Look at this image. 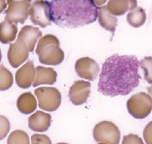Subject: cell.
Instances as JSON below:
<instances>
[{"label":"cell","mask_w":152,"mask_h":144,"mask_svg":"<svg viewBox=\"0 0 152 144\" xmlns=\"http://www.w3.org/2000/svg\"><path fill=\"white\" fill-rule=\"evenodd\" d=\"M140 61L134 55H113L105 60L99 75L98 90L103 95L125 96L138 87Z\"/></svg>","instance_id":"1"},{"label":"cell","mask_w":152,"mask_h":144,"mask_svg":"<svg viewBox=\"0 0 152 144\" xmlns=\"http://www.w3.org/2000/svg\"><path fill=\"white\" fill-rule=\"evenodd\" d=\"M52 22L58 26L75 29L94 23L98 8L93 0H50Z\"/></svg>","instance_id":"2"},{"label":"cell","mask_w":152,"mask_h":144,"mask_svg":"<svg viewBox=\"0 0 152 144\" xmlns=\"http://www.w3.org/2000/svg\"><path fill=\"white\" fill-rule=\"evenodd\" d=\"M39 60L44 65L57 66L64 60V52L60 48V41L53 35H46L38 41L36 49Z\"/></svg>","instance_id":"3"},{"label":"cell","mask_w":152,"mask_h":144,"mask_svg":"<svg viewBox=\"0 0 152 144\" xmlns=\"http://www.w3.org/2000/svg\"><path fill=\"white\" fill-rule=\"evenodd\" d=\"M127 110L134 118L147 117L152 111V97L145 92L134 94L127 101Z\"/></svg>","instance_id":"4"},{"label":"cell","mask_w":152,"mask_h":144,"mask_svg":"<svg viewBox=\"0 0 152 144\" xmlns=\"http://www.w3.org/2000/svg\"><path fill=\"white\" fill-rule=\"evenodd\" d=\"M93 135L98 143L118 144L120 141L119 129L109 121H103L95 125Z\"/></svg>","instance_id":"5"},{"label":"cell","mask_w":152,"mask_h":144,"mask_svg":"<svg viewBox=\"0 0 152 144\" xmlns=\"http://www.w3.org/2000/svg\"><path fill=\"white\" fill-rule=\"evenodd\" d=\"M39 107L47 111H55L61 105V95L54 87H41L35 91Z\"/></svg>","instance_id":"6"},{"label":"cell","mask_w":152,"mask_h":144,"mask_svg":"<svg viewBox=\"0 0 152 144\" xmlns=\"http://www.w3.org/2000/svg\"><path fill=\"white\" fill-rule=\"evenodd\" d=\"M32 0H7L5 20L13 23H24L29 16Z\"/></svg>","instance_id":"7"},{"label":"cell","mask_w":152,"mask_h":144,"mask_svg":"<svg viewBox=\"0 0 152 144\" xmlns=\"http://www.w3.org/2000/svg\"><path fill=\"white\" fill-rule=\"evenodd\" d=\"M31 22L42 28L51 24L52 18L50 14V5L47 0H36L31 4L29 9Z\"/></svg>","instance_id":"8"},{"label":"cell","mask_w":152,"mask_h":144,"mask_svg":"<svg viewBox=\"0 0 152 144\" xmlns=\"http://www.w3.org/2000/svg\"><path fill=\"white\" fill-rule=\"evenodd\" d=\"M29 52L27 44L21 40L18 39L15 42L11 43L8 50V60L10 66L14 68L20 67L28 60Z\"/></svg>","instance_id":"9"},{"label":"cell","mask_w":152,"mask_h":144,"mask_svg":"<svg viewBox=\"0 0 152 144\" xmlns=\"http://www.w3.org/2000/svg\"><path fill=\"white\" fill-rule=\"evenodd\" d=\"M76 73L79 77L93 81L97 78L99 73V66L94 60L89 57L79 59L75 62Z\"/></svg>","instance_id":"10"},{"label":"cell","mask_w":152,"mask_h":144,"mask_svg":"<svg viewBox=\"0 0 152 144\" xmlns=\"http://www.w3.org/2000/svg\"><path fill=\"white\" fill-rule=\"evenodd\" d=\"M91 84L84 80L75 81L69 89L68 96L75 105L85 104L90 96Z\"/></svg>","instance_id":"11"},{"label":"cell","mask_w":152,"mask_h":144,"mask_svg":"<svg viewBox=\"0 0 152 144\" xmlns=\"http://www.w3.org/2000/svg\"><path fill=\"white\" fill-rule=\"evenodd\" d=\"M36 76H37V68H35L34 67L33 61L29 60L17 71L16 73L17 85L23 89H27L33 85Z\"/></svg>","instance_id":"12"},{"label":"cell","mask_w":152,"mask_h":144,"mask_svg":"<svg viewBox=\"0 0 152 144\" xmlns=\"http://www.w3.org/2000/svg\"><path fill=\"white\" fill-rule=\"evenodd\" d=\"M51 124V116L38 111L28 118V127L37 132L47 131Z\"/></svg>","instance_id":"13"},{"label":"cell","mask_w":152,"mask_h":144,"mask_svg":"<svg viewBox=\"0 0 152 144\" xmlns=\"http://www.w3.org/2000/svg\"><path fill=\"white\" fill-rule=\"evenodd\" d=\"M42 34L41 30L38 28L27 25V26H24L23 28H22L18 36V39L24 41L28 47L29 51L33 52L38 40L42 37Z\"/></svg>","instance_id":"14"},{"label":"cell","mask_w":152,"mask_h":144,"mask_svg":"<svg viewBox=\"0 0 152 144\" xmlns=\"http://www.w3.org/2000/svg\"><path fill=\"white\" fill-rule=\"evenodd\" d=\"M137 6V0H109L106 7L114 16H122Z\"/></svg>","instance_id":"15"},{"label":"cell","mask_w":152,"mask_h":144,"mask_svg":"<svg viewBox=\"0 0 152 144\" xmlns=\"http://www.w3.org/2000/svg\"><path fill=\"white\" fill-rule=\"evenodd\" d=\"M98 19L102 28L110 31L113 35L117 28L118 20L116 16L107 10L106 5H101L98 8Z\"/></svg>","instance_id":"16"},{"label":"cell","mask_w":152,"mask_h":144,"mask_svg":"<svg viewBox=\"0 0 152 144\" xmlns=\"http://www.w3.org/2000/svg\"><path fill=\"white\" fill-rule=\"evenodd\" d=\"M57 79V73L50 67H37V76L34 80L33 87H37L40 85H53Z\"/></svg>","instance_id":"17"},{"label":"cell","mask_w":152,"mask_h":144,"mask_svg":"<svg viewBox=\"0 0 152 144\" xmlns=\"http://www.w3.org/2000/svg\"><path fill=\"white\" fill-rule=\"evenodd\" d=\"M17 106L23 114H30L36 111L37 107V99L30 92H25L20 95L17 101Z\"/></svg>","instance_id":"18"},{"label":"cell","mask_w":152,"mask_h":144,"mask_svg":"<svg viewBox=\"0 0 152 144\" xmlns=\"http://www.w3.org/2000/svg\"><path fill=\"white\" fill-rule=\"evenodd\" d=\"M18 34L17 23H10L9 21H4L0 24V40L4 44L13 41Z\"/></svg>","instance_id":"19"},{"label":"cell","mask_w":152,"mask_h":144,"mask_svg":"<svg viewBox=\"0 0 152 144\" xmlns=\"http://www.w3.org/2000/svg\"><path fill=\"white\" fill-rule=\"evenodd\" d=\"M146 21V12L142 7L137 6L127 14V22L133 28H139Z\"/></svg>","instance_id":"20"},{"label":"cell","mask_w":152,"mask_h":144,"mask_svg":"<svg viewBox=\"0 0 152 144\" xmlns=\"http://www.w3.org/2000/svg\"><path fill=\"white\" fill-rule=\"evenodd\" d=\"M13 84L12 73L3 65L0 66V90L5 91L11 87Z\"/></svg>","instance_id":"21"},{"label":"cell","mask_w":152,"mask_h":144,"mask_svg":"<svg viewBox=\"0 0 152 144\" xmlns=\"http://www.w3.org/2000/svg\"><path fill=\"white\" fill-rule=\"evenodd\" d=\"M8 144H28L29 143V137L25 131L15 130L10 135L7 140Z\"/></svg>","instance_id":"22"},{"label":"cell","mask_w":152,"mask_h":144,"mask_svg":"<svg viewBox=\"0 0 152 144\" xmlns=\"http://www.w3.org/2000/svg\"><path fill=\"white\" fill-rule=\"evenodd\" d=\"M140 67L143 70L145 80L152 84V57H144L140 60Z\"/></svg>","instance_id":"23"},{"label":"cell","mask_w":152,"mask_h":144,"mask_svg":"<svg viewBox=\"0 0 152 144\" xmlns=\"http://www.w3.org/2000/svg\"><path fill=\"white\" fill-rule=\"evenodd\" d=\"M10 124L9 120L4 116H0V140H3L9 133Z\"/></svg>","instance_id":"24"},{"label":"cell","mask_w":152,"mask_h":144,"mask_svg":"<svg viewBox=\"0 0 152 144\" xmlns=\"http://www.w3.org/2000/svg\"><path fill=\"white\" fill-rule=\"evenodd\" d=\"M122 143L123 144H142L143 142L142 140L137 135L134 134H130L127 135H124L123 138V141H122Z\"/></svg>","instance_id":"25"},{"label":"cell","mask_w":152,"mask_h":144,"mask_svg":"<svg viewBox=\"0 0 152 144\" xmlns=\"http://www.w3.org/2000/svg\"><path fill=\"white\" fill-rule=\"evenodd\" d=\"M31 143L33 144H50L51 143V140L49 139L48 136L45 135L35 134L33 135L31 137Z\"/></svg>","instance_id":"26"},{"label":"cell","mask_w":152,"mask_h":144,"mask_svg":"<svg viewBox=\"0 0 152 144\" xmlns=\"http://www.w3.org/2000/svg\"><path fill=\"white\" fill-rule=\"evenodd\" d=\"M143 138L147 144H152V121L150 122L143 129Z\"/></svg>","instance_id":"27"},{"label":"cell","mask_w":152,"mask_h":144,"mask_svg":"<svg viewBox=\"0 0 152 144\" xmlns=\"http://www.w3.org/2000/svg\"><path fill=\"white\" fill-rule=\"evenodd\" d=\"M94 2V4L97 5V6H101L104 4V3L107 1V0H93Z\"/></svg>","instance_id":"28"},{"label":"cell","mask_w":152,"mask_h":144,"mask_svg":"<svg viewBox=\"0 0 152 144\" xmlns=\"http://www.w3.org/2000/svg\"><path fill=\"white\" fill-rule=\"evenodd\" d=\"M5 8H6V5H5V0H1V12H3Z\"/></svg>","instance_id":"29"},{"label":"cell","mask_w":152,"mask_h":144,"mask_svg":"<svg viewBox=\"0 0 152 144\" xmlns=\"http://www.w3.org/2000/svg\"><path fill=\"white\" fill-rule=\"evenodd\" d=\"M147 91H148V93H149V94H150V95L152 97V85L151 86V87H148Z\"/></svg>","instance_id":"30"}]
</instances>
